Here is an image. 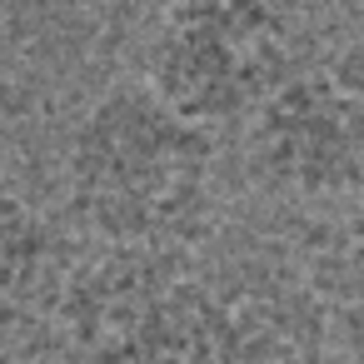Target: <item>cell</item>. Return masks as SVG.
<instances>
[{
    "mask_svg": "<svg viewBox=\"0 0 364 364\" xmlns=\"http://www.w3.org/2000/svg\"><path fill=\"white\" fill-rule=\"evenodd\" d=\"M294 65L299 36L279 0H165L145 50V80L210 130L255 120Z\"/></svg>",
    "mask_w": 364,
    "mask_h": 364,
    "instance_id": "7a4b0ae2",
    "label": "cell"
},
{
    "mask_svg": "<svg viewBox=\"0 0 364 364\" xmlns=\"http://www.w3.org/2000/svg\"><path fill=\"white\" fill-rule=\"evenodd\" d=\"M329 309L304 264L245 255L205 274L190 364H324Z\"/></svg>",
    "mask_w": 364,
    "mask_h": 364,
    "instance_id": "5b68a950",
    "label": "cell"
},
{
    "mask_svg": "<svg viewBox=\"0 0 364 364\" xmlns=\"http://www.w3.org/2000/svg\"><path fill=\"white\" fill-rule=\"evenodd\" d=\"M205 274L190 250L100 245L60 289V334L80 364H190Z\"/></svg>",
    "mask_w": 364,
    "mask_h": 364,
    "instance_id": "3957f363",
    "label": "cell"
},
{
    "mask_svg": "<svg viewBox=\"0 0 364 364\" xmlns=\"http://www.w3.org/2000/svg\"><path fill=\"white\" fill-rule=\"evenodd\" d=\"M0 364H21V359H11V354H6V349H0Z\"/></svg>",
    "mask_w": 364,
    "mask_h": 364,
    "instance_id": "9c48e42d",
    "label": "cell"
},
{
    "mask_svg": "<svg viewBox=\"0 0 364 364\" xmlns=\"http://www.w3.org/2000/svg\"><path fill=\"white\" fill-rule=\"evenodd\" d=\"M215 130L150 80L100 90L65 140V200L100 245L190 250L215 215Z\"/></svg>",
    "mask_w": 364,
    "mask_h": 364,
    "instance_id": "6da1fadb",
    "label": "cell"
},
{
    "mask_svg": "<svg viewBox=\"0 0 364 364\" xmlns=\"http://www.w3.org/2000/svg\"><path fill=\"white\" fill-rule=\"evenodd\" d=\"M55 274V235L46 215L16 190L0 185V339L16 334L46 299Z\"/></svg>",
    "mask_w": 364,
    "mask_h": 364,
    "instance_id": "52a82bcc",
    "label": "cell"
},
{
    "mask_svg": "<svg viewBox=\"0 0 364 364\" xmlns=\"http://www.w3.org/2000/svg\"><path fill=\"white\" fill-rule=\"evenodd\" d=\"M105 6H145V0H105ZM160 6H165V0H160Z\"/></svg>",
    "mask_w": 364,
    "mask_h": 364,
    "instance_id": "ba28073f",
    "label": "cell"
},
{
    "mask_svg": "<svg viewBox=\"0 0 364 364\" xmlns=\"http://www.w3.org/2000/svg\"><path fill=\"white\" fill-rule=\"evenodd\" d=\"M299 264L329 309L334 339L354 364H364V200H349V210L324 220L309 235Z\"/></svg>",
    "mask_w": 364,
    "mask_h": 364,
    "instance_id": "8992f818",
    "label": "cell"
},
{
    "mask_svg": "<svg viewBox=\"0 0 364 364\" xmlns=\"http://www.w3.org/2000/svg\"><path fill=\"white\" fill-rule=\"evenodd\" d=\"M264 185L309 205L364 200V41L299 60L250 120Z\"/></svg>",
    "mask_w": 364,
    "mask_h": 364,
    "instance_id": "277c9868",
    "label": "cell"
}]
</instances>
